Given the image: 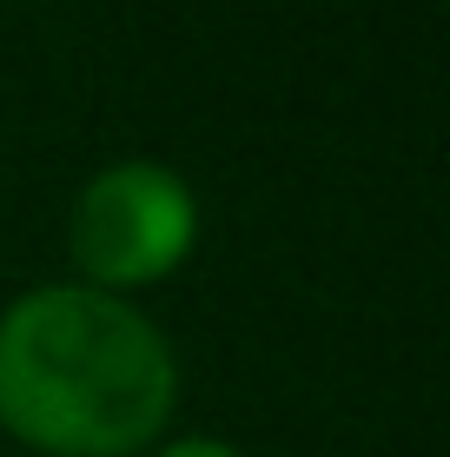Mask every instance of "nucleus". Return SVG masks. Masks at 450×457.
Instances as JSON below:
<instances>
[{
  "instance_id": "nucleus-1",
  "label": "nucleus",
  "mask_w": 450,
  "mask_h": 457,
  "mask_svg": "<svg viewBox=\"0 0 450 457\" xmlns=\"http://www.w3.org/2000/svg\"><path fill=\"white\" fill-rule=\"evenodd\" d=\"M179 385V352L139 298L46 278L0 305V431L34 457H146Z\"/></svg>"
},
{
  "instance_id": "nucleus-2",
  "label": "nucleus",
  "mask_w": 450,
  "mask_h": 457,
  "mask_svg": "<svg viewBox=\"0 0 450 457\" xmlns=\"http://www.w3.org/2000/svg\"><path fill=\"white\" fill-rule=\"evenodd\" d=\"M199 252V193L166 160H106L86 172L67 212L73 278L113 298H139Z\"/></svg>"
},
{
  "instance_id": "nucleus-3",
  "label": "nucleus",
  "mask_w": 450,
  "mask_h": 457,
  "mask_svg": "<svg viewBox=\"0 0 450 457\" xmlns=\"http://www.w3.org/2000/svg\"><path fill=\"white\" fill-rule=\"evenodd\" d=\"M146 457H245V451L232 445V437H219V431H166Z\"/></svg>"
}]
</instances>
